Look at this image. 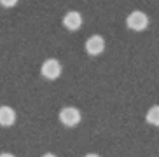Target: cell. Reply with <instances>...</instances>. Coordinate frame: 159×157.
<instances>
[{"label": "cell", "instance_id": "cell-1", "mask_svg": "<svg viewBox=\"0 0 159 157\" xmlns=\"http://www.w3.org/2000/svg\"><path fill=\"white\" fill-rule=\"evenodd\" d=\"M126 26L133 32H143L145 28L149 26V18L147 14L142 12V11H133V12L128 14L126 18Z\"/></svg>", "mask_w": 159, "mask_h": 157}, {"label": "cell", "instance_id": "cell-2", "mask_svg": "<svg viewBox=\"0 0 159 157\" xmlns=\"http://www.w3.org/2000/svg\"><path fill=\"white\" fill-rule=\"evenodd\" d=\"M80 119H82V115H80V112L75 106H63L60 110V122L63 126H66V128L77 126L80 122Z\"/></svg>", "mask_w": 159, "mask_h": 157}, {"label": "cell", "instance_id": "cell-3", "mask_svg": "<svg viewBox=\"0 0 159 157\" xmlns=\"http://www.w3.org/2000/svg\"><path fill=\"white\" fill-rule=\"evenodd\" d=\"M61 63L58 60H54V58H49V60H46L42 63V66H40V74H42L44 78H47V80H56L58 77L61 75Z\"/></svg>", "mask_w": 159, "mask_h": 157}, {"label": "cell", "instance_id": "cell-4", "mask_svg": "<svg viewBox=\"0 0 159 157\" xmlns=\"http://www.w3.org/2000/svg\"><path fill=\"white\" fill-rule=\"evenodd\" d=\"M86 52L89 56H98L105 51V38L102 35H91V37L86 40Z\"/></svg>", "mask_w": 159, "mask_h": 157}, {"label": "cell", "instance_id": "cell-5", "mask_svg": "<svg viewBox=\"0 0 159 157\" xmlns=\"http://www.w3.org/2000/svg\"><path fill=\"white\" fill-rule=\"evenodd\" d=\"M63 25H65L66 30L75 32L82 26V14L77 12V11H68V12L63 16Z\"/></svg>", "mask_w": 159, "mask_h": 157}, {"label": "cell", "instance_id": "cell-6", "mask_svg": "<svg viewBox=\"0 0 159 157\" xmlns=\"http://www.w3.org/2000/svg\"><path fill=\"white\" fill-rule=\"evenodd\" d=\"M16 122V112L7 105L0 106V126L2 128H11Z\"/></svg>", "mask_w": 159, "mask_h": 157}, {"label": "cell", "instance_id": "cell-7", "mask_svg": "<svg viewBox=\"0 0 159 157\" xmlns=\"http://www.w3.org/2000/svg\"><path fill=\"white\" fill-rule=\"evenodd\" d=\"M145 120H147L149 124H152V126H156V128H159V105L150 106L149 112H147V115H145Z\"/></svg>", "mask_w": 159, "mask_h": 157}, {"label": "cell", "instance_id": "cell-8", "mask_svg": "<svg viewBox=\"0 0 159 157\" xmlns=\"http://www.w3.org/2000/svg\"><path fill=\"white\" fill-rule=\"evenodd\" d=\"M18 2H19V0H0V5H2V7H7V9H11V7H14Z\"/></svg>", "mask_w": 159, "mask_h": 157}, {"label": "cell", "instance_id": "cell-9", "mask_svg": "<svg viewBox=\"0 0 159 157\" xmlns=\"http://www.w3.org/2000/svg\"><path fill=\"white\" fill-rule=\"evenodd\" d=\"M0 157H14L12 154H9V152H4V154H0Z\"/></svg>", "mask_w": 159, "mask_h": 157}, {"label": "cell", "instance_id": "cell-10", "mask_svg": "<svg viewBox=\"0 0 159 157\" xmlns=\"http://www.w3.org/2000/svg\"><path fill=\"white\" fill-rule=\"evenodd\" d=\"M84 157H100V155H98V154H86Z\"/></svg>", "mask_w": 159, "mask_h": 157}, {"label": "cell", "instance_id": "cell-11", "mask_svg": "<svg viewBox=\"0 0 159 157\" xmlns=\"http://www.w3.org/2000/svg\"><path fill=\"white\" fill-rule=\"evenodd\" d=\"M42 157H56V155H54V154H51V152H49V154H44Z\"/></svg>", "mask_w": 159, "mask_h": 157}]
</instances>
